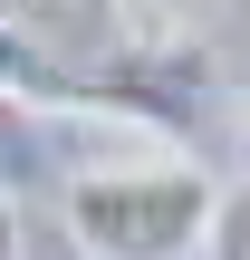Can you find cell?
Here are the masks:
<instances>
[{
  "mask_svg": "<svg viewBox=\"0 0 250 260\" xmlns=\"http://www.w3.org/2000/svg\"><path fill=\"white\" fill-rule=\"evenodd\" d=\"M0 87L19 116H116V125H154V135H202L212 116V58L202 48H96V58H48L29 39H10Z\"/></svg>",
  "mask_w": 250,
  "mask_h": 260,
  "instance_id": "1",
  "label": "cell"
},
{
  "mask_svg": "<svg viewBox=\"0 0 250 260\" xmlns=\"http://www.w3.org/2000/svg\"><path fill=\"white\" fill-rule=\"evenodd\" d=\"M212 222H222V193L183 154H135L67 183V241L87 260H193L212 251Z\"/></svg>",
  "mask_w": 250,
  "mask_h": 260,
  "instance_id": "2",
  "label": "cell"
},
{
  "mask_svg": "<svg viewBox=\"0 0 250 260\" xmlns=\"http://www.w3.org/2000/svg\"><path fill=\"white\" fill-rule=\"evenodd\" d=\"M10 29L29 48H48V58H77L87 39L116 29V0H10Z\"/></svg>",
  "mask_w": 250,
  "mask_h": 260,
  "instance_id": "3",
  "label": "cell"
},
{
  "mask_svg": "<svg viewBox=\"0 0 250 260\" xmlns=\"http://www.w3.org/2000/svg\"><path fill=\"white\" fill-rule=\"evenodd\" d=\"M222 0H116V39L125 48H202Z\"/></svg>",
  "mask_w": 250,
  "mask_h": 260,
  "instance_id": "4",
  "label": "cell"
},
{
  "mask_svg": "<svg viewBox=\"0 0 250 260\" xmlns=\"http://www.w3.org/2000/svg\"><path fill=\"white\" fill-rule=\"evenodd\" d=\"M202 260H250V174L222 193V222H212V251Z\"/></svg>",
  "mask_w": 250,
  "mask_h": 260,
  "instance_id": "5",
  "label": "cell"
},
{
  "mask_svg": "<svg viewBox=\"0 0 250 260\" xmlns=\"http://www.w3.org/2000/svg\"><path fill=\"white\" fill-rule=\"evenodd\" d=\"M241 116H250V96H241ZM241 174H250V125H241Z\"/></svg>",
  "mask_w": 250,
  "mask_h": 260,
  "instance_id": "6",
  "label": "cell"
}]
</instances>
